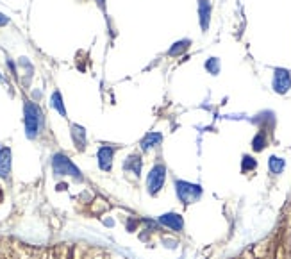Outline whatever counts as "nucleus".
Masks as SVG:
<instances>
[{
  "label": "nucleus",
  "instance_id": "11",
  "mask_svg": "<svg viewBox=\"0 0 291 259\" xmlns=\"http://www.w3.org/2000/svg\"><path fill=\"white\" fill-rule=\"evenodd\" d=\"M161 141H163V134H159V132H148V134L141 139V149H143V151H150L152 146H157Z\"/></svg>",
  "mask_w": 291,
  "mask_h": 259
},
{
  "label": "nucleus",
  "instance_id": "10",
  "mask_svg": "<svg viewBox=\"0 0 291 259\" xmlns=\"http://www.w3.org/2000/svg\"><path fill=\"white\" fill-rule=\"evenodd\" d=\"M11 172V151L9 149H2V154H0V177H9Z\"/></svg>",
  "mask_w": 291,
  "mask_h": 259
},
{
  "label": "nucleus",
  "instance_id": "6",
  "mask_svg": "<svg viewBox=\"0 0 291 259\" xmlns=\"http://www.w3.org/2000/svg\"><path fill=\"white\" fill-rule=\"evenodd\" d=\"M159 224L168 227V229H172V231H182V227H184V220H182V216L177 213L161 214V216H159Z\"/></svg>",
  "mask_w": 291,
  "mask_h": 259
},
{
  "label": "nucleus",
  "instance_id": "16",
  "mask_svg": "<svg viewBox=\"0 0 291 259\" xmlns=\"http://www.w3.org/2000/svg\"><path fill=\"white\" fill-rule=\"evenodd\" d=\"M205 68H207L209 71H211L213 76H216L218 73V70H220V64H218V59L216 57H211V59L205 63Z\"/></svg>",
  "mask_w": 291,
  "mask_h": 259
},
{
  "label": "nucleus",
  "instance_id": "1",
  "mask_svg": "<svg viewBox=\"0 0 291 259\" xmlns=\"http://www.w3.org/2000/svg\"><path fill=\"white\" fill-rule=\"evenodd\" d=\"M23 122H25V132H27V138H36L39 132V127L43 124V117H41V111L36 104L32 102H25V109H23Z\"/></svg>",
  "mask_w": 291,
  "mask_h": 259
},
{
  "label": "nucleus",
  "instance_id": "2",
  "mask_svg": "<svg viewBox=\"0 0 291 259\" xmlns=\"http://www.w3.org/2000/svg\"><path fill=\"white\" fill-rule=\"evenodd\" d=\"M175 193L182 204H193L197 202L202 195V188L198 184L188 182V180H175Z\"/></svg>",
  "mask_w": 291,
  "mask_h": 259
},
{
  "label": "nucleus",
  "instance_id": "19",
  "mask_svg": "<svg viewBox=\"0 0 291 259\" xmlns=\"http://www.w3.org/2000/svg\"><path fill=\"white\" fill-rule=\"evenodd\" d=\"M8 23H9V18H8V16L2 15V13H0V27H2V25H8Z\"/></svg>",
  "mask_w": 291,
  "mask_h": 259
},
{
  "label": "nucleus",
  "instance_id": "14",
  "mask_svg": "<svg viewBox=\"0 0 291 259\" xmlns=\"http://www.w3.org/2000/svg\"><path fill=\"white\" fill-rule=\"evenodd\" d=\"M50 102H52V107H56V109H57V113H59L61 117H66V109H64L63 97H61L59 91H54V93H52V98H50Z\"/></svg>",
  "mask_w": 291,
  "mask_h": 259
},
{
  "label": "nucleus",
  "instance_id": "12",
  "mask_svg": "<svg viewBox=\"0 0 291 259\" xmlns=\"http://www.w3.org/2000/svg\"><path fill=\"white\" fill-rule=\"evenodd\" d=\"M123 168L127 170V172H133L136 177H140V172H141V158H140V156H136V154H133L131 158L127 159V161H125Z\"/></svg>",
  "mask_w": 291,
  "mask_h": 259
},
{
  "label": "nucleus",
  "instance_id": "7",
  "mask_svg": "<svg viewBox=\"0 0 291 259\" xmlns=\"http://www.w3.org/2000/svg\"><path fill=\"white\" fill-rule=\"evenodd\" d=\"M113 156H114V149L113 146H100L99 149V166L104 172H109L111 166H113Z\"/></svg>",
  "mask_w": 291,
  "mask_h": 259
},
{
  "label": "nucleus",
  "instance_id": "9",
  "mask_svg": "<svg viewBox=\"0 0 291 259\" xmlns=\"http://www.w3.org/2000/svg\"><path fill=\"white\" fill-rule=\"evenodd\" d=\"M72 138H73V143L77 145L79 151H84V149H86V131H84V127L73 124L72 125Z\"/></svg>",
  "mask_w": 291,
  "mask_h": 259
},
{
  "label": "nucleus",
  "instance_id": "8",
  "mask_svg": "<svg viewBox=\"0 0 291 259\" xmlns=\"http://www.w3.org/2000/svg\"><path fill=\"white\" fill-rule=\"evenodd\" d=\"M198 15H200L202 30H207L209 22H211V2L209 0H198Z\"/></svg>",
  "mask_w": 291,
  "mask_h": 259
},
{
  "label": "nucleus",
  "instance_id": "18",
  "mask_svg": "<svg viewBox=\"0 0 291 259\" xmlns=\"http://www.w3.org/2000/svg\"><path fill=\"white\" fill-rule=\"evenodd\" d=\"M265 143H266V138L263 134H257L254 138V151H263L265 149Z\"/></svg>",
  "mask_w": 291,
  "mask_h": 259
},
{
  "label": "nucleus",
  "instance_id": "4",
  "mask_svg": "<svg viewBox=\"0 0 291 259\" xmlns=\"http://www.w3.org/2000/svg\"><path fill=\"white\" fill-rule=\"evenodd\" d=\"M167 180V166L164 165H155L152 166V170L148 172L147 177V188L150 195H157L161 192V188L164 186Z\"/></svg>",
  "mask_w": 291,
  "mask_h": 259
},
{
  "label": "nucleus",
  "instance_id": "20",
  "mask_svg": "<svg viewBox=\"0 0 291 259\" xmlns=\"http://www.w3.org/2000/svg\"><path fill=\"white\" fill-rule=\"evenodd\" d=\"M0 154H2V146H0Z\"/></svg>",
  "mask_w": 291,
  "mask_h": 259
},
{
  "label": "nucleus",
  "instance_id": "5",
  "mask_svg": "<svg viewBox=\"0 0 291 259\" xmlns=\"http://www.w3.org/2000/svg\"><path fill=\"white\" fill-rule=\"evenodd\" d=\"M291 88V76L289 71L284 70V68H277L275 70V76H273V90L277 91V93L284 95L287 93Z\"/></svg>",
  "mask_w": 291,
  "mask_h": 259
},
{
  "label": "nucleus",
  "instance_id": "13",
  "mask_svg": "<svg viewBox=\"0 0 291 259\" xmlns=\"http://www.w3.org/2000/svg\"><path fill=\"white\" fill-rule=\"evenodd\" d=\"M284 166H286V163H284V159L277 158V156H272L268 161V168L272 173H275V175H279V173H282Z\"/></svg>",
  "mask_w": 291,
  "mask_h": 259
},
{
  "label": "nucleus",
  "instance_id": "17",
  "mask_svg": "<svg viewBox=\"0 0 291 259\" xmlns=\"http://www.w3.org/2000/svg\"><path fill=\"white\" fill-rule=\"evenodd\" d=\"M256 159H252L250 156H245L243 158V165H241V168H243V172H248V170H252V168H256Z\"/></svg>",
  "mask_w": 291,
  "mask_h": 259
},
{
  "label": "nucleus",
  "instance_id": "3",
  "mask_svg": "<svg viewBox=\"0 0 291 259\" xmlns=\"http://www.w3.org/2000/svg\"><path fill=\"white\" fill-rule=\"evenodd\" d=\"M52 170L56 175H72L75 177V179H82V173H80V170L77 168L75 165H73L72 161H70L68 158L64 154H56L52 158Z\"/></svg>",
  "mask_w": 291,
  "mask_h": 259
},
{
  "label": "nucleus",
  "instance_id": "15",
  "mask_svg": "<svg viewBox=\"0 0 291 259\" xmlns=\"http://www.w3.org/2000/svg\"><path fill=\"white\" fill-rule=\"evenodd\" d=\"M188 47H189V40H182V42L174 43V47L168 50V56H181V54H184L186 50H188Z\"/></svg>",
  "mask_w": 291,
  "mask_h": 259
}]
</instances>
